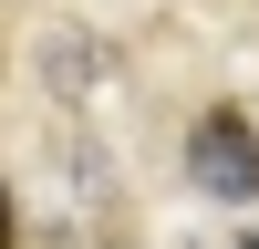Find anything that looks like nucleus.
Segmentation results:
<instances>
[{
  "label": "nucleus",
  "instance_id": "obj_1",
  "mask_svg": "<svg viewBox=\"0 0 259 249\" xmlns=\"http://www.w3.org/2000/svg\"><path fill=\"white\" fill-rule=\"evenodd\" d=\"M187 177H197L207 197H228V208L259 197V124L239 104H207V114L187 124Z\"/></svg>",
  "mask_w": 259,
  "mask_h": 249
},
{
  "label": "nucleus",
  "instance_id": "obj_2",
  "mask_svg": "<svg viewBox=\"0 0 259 249\" xmlns=\"http://www.w3.org/2000/svg\"><path fill=\"white\" fill-rule=\"evenodd\" d=\"M0 249H21V218H11V187H0Z\"/></svg>",
  "mask_w": 259,
  "mask_h": 249
},
{
  "label": "nucleus",
  "instance_id": "obj_3",
  "mask_svg": "<svg viewBox=\"0 0 259 249\" xmlns=\"http://www.w3.org/2000/svg\"><path fill=\"white\" fill-rule=\"evenodd\" d=\"M94 249H135V239H94Z\"/></svg>",
  "mask_w": 259,
  "mask_h": 249
}]
</instances>
